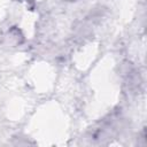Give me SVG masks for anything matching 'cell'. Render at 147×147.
Returning <instances> with one entry per match:
<instances>
[{
  "mask_svg": "<svg viewBox=\"0 0 147 147\" xmlns=\"http://www.w3.org/2000/svg\"><path fill=\"white\" fill-rule=\"evenodd\" d=\"M68 1H75V0H68Z\"/></svg>",
  "mask_w": 147,
  "mask_h": 147,
  "instance_id": "6da1fadb",
  "label": "cell"
}]
</instances>
